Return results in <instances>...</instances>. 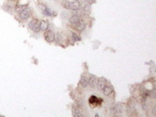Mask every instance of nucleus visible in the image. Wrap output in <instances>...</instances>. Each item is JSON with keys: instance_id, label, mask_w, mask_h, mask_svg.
I'll return each instance as SVG.
<instances>
[{"instance_id": "nucleus-13", "label": "nucleus", "mask_w": 156, "mask_h": 117, "mask_svg": "<svg viewBox=\"0 0 156 117\" xmlns=\"http://www.w3.org/2000/svg\"><path fill=\"white\" fill-rule=\"evenodd\" d=\"M12 6L10 5V4H8V3H6V4H4L2 7V8L4 9L5 11H7V12L8 13H11L12 12Z\"/></svg>"}, {"instance_id": "nucleus-18", "label": "nucleus", "mask_w": 156, "mask_h": 117, "mask_svg": "<svg viewBox=\"0 0 156 117\" xmlns=\"http://www.w3.org/2000/svg\"><path fill=\"white\" fill-rule=\"evenodd\" d=\"M71 35H72L73 39H74L75 41H80L81 40V38H80V36L79 35H77V34H75V33H72Z\"/></svg>"}, {"instance_id": "nucleus-15", "label": "nucleus", "mask_w": 156, "mask_h": 117, "mask_svg": "<svg viewBox=\"0 0 156 117\" xmlns=\"http://www.w3.org/2000/svg\"><path fill=\"white\" fill-rule=\"evenodd\" d=\"M43 14H44L45 16H48V17H49V16H56L55 15L56 13H53L52 11H51L48 8H47V9H46L45 11H43Z\"/></svg>"}, {"instance_id": "nucleus-12", "label": "nucleus", "mask_w": 156, "mask_h": 117, "mask_svg": "<svg viewBox=\"0 0 156 117\" xmlns=\"http://www.w3.org/2000/svg\"><path fill=\"white\" fill-rule=\"evenodd\" d=\"M74 28H77L79 31H83L86 28V25H85V23H84V21H82L81 23H79L78 25L74 26Z\"/></svg>"}, {"instance_id": "nucleus-11", "label": "nucleus", "mask_w": 156, "mask_h": 117, "mask_svg": "<svg viewBox=\"0 0 156 117\" xmlns=\"http://www.w3.org/2000/svg\"><path fill=\"white\" fill-rule=\"evenodd\" d=\"M103 93L104 95H106V96H109L110 94L112 92V91H113V89H112V87L111 86V85H105V87L103 88Z\"/></svg>"}, {"instance_id": "nucleus-3", "label": "nucleus", "mask_w": 156, "mask_h": 117, "mask_svg": "<svg viewBox=\"0 0 156 117\" xmlns=\"http://www.w3.org/2000/svg\"><path fill=\"white\" fill-rule=\"evenodd\" d=\"M18 14H19L18 17H19L20 19H22V20H26V19H28V18H30L31 10H30V8L27 7V8H25L23 10H21Z\"/></svg>"}, {"instance_id": "nucleus-20", "label": "nucleus", "mask_w": 156, "mask_h": 117, "mask_svg": "<svg viewBox=\"0 0 156 117\" xmlns=\"http://www.w3.org/2000/svg\"><path fill=\"white\" fill-rule=\"evenodd\" d=\"M8 2H15L16 0H8Z\"/></svg>"}, {"instance_id": "nucleus-9", "label": "nucleus", "mask_w": 156, "mask_h": 117, "mask_svg": "<svg viewBox=\"0 0 156 117\" xmlns=\"http://www.w3.org/2000/svg\"><path fill=\"white\" fill-rule=\"evenodd\" d=\"M80 8L84 11H90L91 10V3H89L87 0H83L81 3H80Z\"/></svg>"}, {"instance_id": "nucleus-5", "label": "nucleus", "mask_w": 156, "mask_h": 117, "mask_svg": "<svg viewBox=\"0 0 156 117\" xmlns=\"http://www.w3.org/2000/svg\"><path fill=\"white\" fill-rule=\"evenodd\" d=\"M97 82H98V78L94 75H91V77L88 79V85L91 88H96V84H97Z\"/></svg>"}, {"instance_id": "nucleus-17", "label": "nucleus", "mask_w": 156, "mask_h": 117, "mask_svg": "<svg viewBox=\"0 0 156 117\" xmlns=\"http://www.w3.org/2000/svg\"><path fill=\"white\" fill-rule=\"evenodd\" d=\"M55 40H57V42H58V43H61L62 38H61V34L60 33H58L57 35H56Z\"/></svg>"}, {"instance_id": "nucleus-4", "label": "nucleus", "mask_w": 156, "mask_h": 117, "mask_svg": "<svg viewBox=\"0 0 156 117\" xmlns=\"http://www.w3.org/2000/svg\"><path fill=\"white\" fill-rule=\"evenodd\" d=\"M44 37H45V39L47 42L52 43V42H54V40H55L56 34L54 33L52 30H46L45 34H44Z\"/></svg>"}, {"instance_id": "nucleus-1", "label": "nucleus", "mask_w": 156, "mask_h": 117, "mask_svg": "<svg viewBox=\"0 0 156 117\" xmlns=\"http://www.w3.org/2000/svg\"><path fill=\"white\" fill-rule=\"evenodd\" d=\"M62 7L66 9H70V10H78L80 9V2L79 1H73V2H69L68 0H63L62 1Z\"/></svg>"}, {"instance_id": "nucleus-10", "label": "nucleus", "mask_w": 156, "mask_h": 117, "mask_svg": "<svg viewBox=\"0 0 156 117\" xmlns=\"http://www.w3.org/2000/svg\"><path fill=\"white\" fill-rule=\"evenodd\" d=\"M48 28V21L47 20H41L39 22V28L40 30L42 31H46Z\"/></svg>"}, {"instance_id": "nucleus-16", "label": "nucleus", "mask_w": 156, "mask_h": 117, "mask_svg": "<svg viewBox=\"0 0 156 117\" xmlns=\"http://www.w3.org/2000/svg\"><path fill=\"white\" fill-rule=\"evenodd\" d=\"M38 7L39 8V9L42 11H45L47 8H48V7H47V5H45V4H42V3H39L38 5Z\"/></svg>"}, {"instance_id": "nucleus-19", "label": "nucleus", "mask_w": 156, "mask_h": 117, "mask_svg": "<svg viewBox=\"0 0 156 117\" xmlns=\"http://www.w3.org/2000/svg\"><path fill=\"white\" fill-rule=\"evenodd\" d=\"M152 113H153V115H156V106L152 108Z\"/></svg>"}, {"instance_id": "nucleus-8", "label": "nucleus", "mask_w": 156, "mask_h": 117, "mask_svg": "<svg viewBox=\"0 0 156 117\" xmlns=\"http://www.w3.org/2000/svg\"><path fill=\"white\" fill-rule=\"evenodd\" d=\"M89 102H90V104L95 106V105L101 104V102H102V99H101V98H97L96 96H91V98H90V100H89Z\"/></svg>"}, {"instance_id": "nucleus-6", "label": "nucleus", "mask_w": 156, "mask_h": 117, "mask_svg": "<svg viewBox=\"0 0 156 117\" xmlns=\"http://www.w3.org/2000/svg\"><path fill=\"white\" fill-rule=\"evenodd\" d=\"M82 21L83 20L81 19V17H78V16L73 15L72 17H70V18H69V23H70L73 27L76 25H78L79 23H81V22H82Z\"/></svg>"}, {"instance_id": "nucleus-2", "label": "nucleus", "mask_w": 156, "mask_h": 117, "mask_svg": "<svg viewBox=\"0 0 156 117\" xmlns=\"http://www.w3.org/2000/svg\"><path fill=\"white\" fill-rule=\"evenodd\" d=\"M28 28L35 33H38L40 31L39 28V21L37 18H32L29 22H28Z\"/></svg>"}, {"instance_id": "nucleus-14", "label": "nucleus", "mask_w": 156, "mask_h": 117, "mask_svg": "<svg viewBox=\"0 0 156 117\" xmlns=\"http://www.w3.org/2000/svg\"><path fill=\"white\" fill-rule=\"evenodd\" d=\"M81 84L83 87H87L88 86V78L86 76H82L81 79Z\"/></svg>"}, {"instance_id": "nucleus-7", "label": "nucleus", "mask_w": 156, "mask_h": 117, "mask_svg": "<svg viewBox=\"0 0 156 117\" xmlns=\"http://www.w3.org/2000/svg\"><path fill=\"white\" fill-rule=\"evenodd\" d=\"M106 82H107L106 79H104V78H100V79L98 80V82H97V84H96V88H97L99 91H102L106 85Z\"/></svg>"}]
</instances>
